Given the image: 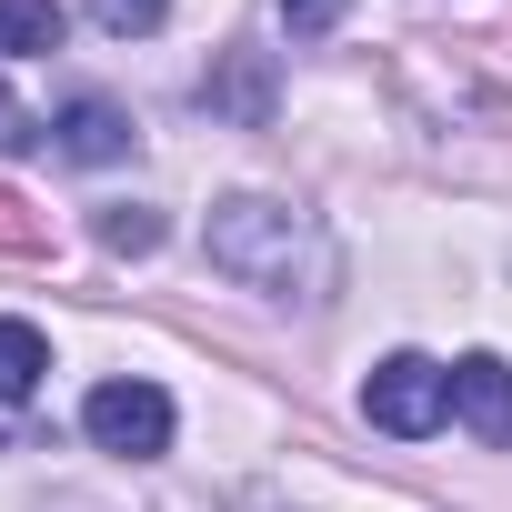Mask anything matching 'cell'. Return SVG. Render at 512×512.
<instances>
[{"instance_id":"obj_6","label":"cell","mask_w":512,"mask_h":512,"mask_svg":"<svg viewBox=\"0 0 512 512\" xmlns=\"http://www.w3.org/2000/svg\"><path fill=\"white\" fill-rule=\"evenodd\" d=\"M201 101L262 131V121H272V61H262V51H231V71H221V81H201Z\"/></svg>"},{"instance_id":"obj_7","label":"cell","mask_w":512,"mask_h":512,"mask_svg":"<svg viewBox=\"0 0 512 512\" xmlns=\"http://www.w3.org/2000/svg\"><path fill=\"white\" fill-rule=\"evenodd\" d=\"M61 0H0V51H31V61H51L61 51Z\"/></svg>"},{"instance_id":"obj_13","label":"cell","mask_w":512,"mask_h":512,"mask_svg":"<svg viewBox=\"0 0 512 512\" xmlns=\"http://www.w3.org/2000/svg\"><path fill=\"white\" fill-rule=\"evenodd\" d=\"M251 512H262V502H251Z\"/></svg>"},{"instance_id":"obj_9","label":"cell","mask_w":512,"mask_h":512,"mask_svg":"<svg viewBox=\"0 0 512 512\" xmlns=\"http://www.w3.org/2000/svg\"><path fill=\"white\" fill-rule=\"evenodd\" d=\"M101 251H121V262H141V251H161V211H141V201L101 211Z\"/></svg>"},{"instance_id":"obj_12","label":"cell","mask_w":512,"mask_h":512,"mask_svg":"<svg viewBox=\"0 0 512 512\" xmlns=\"http://www.w3.org/2000/svg\"><path fill=\"white\" fill-rule=\"evenodd\" d=\"M31 141H41V131H31V111H21L11 91H0V151H31Z\"/></svg>"},{"instance_id":"obj_10","label":"cell","mask_w":512,"mask_h":512,"mask_svg":"<svg viewBox=\"0 0 512 512\" xmlns=\"http://www.w3.org/2000/svg\"><path fill=\"white\" fill-rule=\"evenodd\" d=\"M91 21H101V31H121V41H141V31H161V21H171V0H91Z\"/></svg>"},{"instance_id":"obj_5","label":"cell","mask_w":512,"mask_h":512,"mask_svg":"<svg viewBox=\"0 0 512 512\" xmlns=\"http://www.w3.org/2000/svg\"><path fill=\"white\" fill-rule=\"evenodd\" d=\"M51 141H61L71 161H121V151H131L141 131H131V111H121V101H101V91H81V101H71V111L51 121Z\"/></svg>"},{"instance_id":"obj_4","label":"cell","mask_w":512,"mask_h":512,"mask_svg":"<svg viewBox=\"0 0 512 512\" xmlns=\"http://www.w3.org/2000/svg\"><path fill=\"white\" fill-rule=\"evenodd\" d=\"M452 412L472 422V442H512V362H492V352H472V362H452Z\"/></svg>"},{"instance_id":"obj_2","label":"cell","mask_w":512,"mask_h":512,"mask_svg":"<svg viewBox=\"0 0 512 512\" xmlns=\"http://www.w3.org/2000/svg\"><path fill=\"white\" fill-rule=\"evenodd\" d=\"M442 412H452V362H422V352L372 362V382H362V422L372 432L422 442V432H442Z\"/></svg>"},{"instance_id":"obj_3","label":"cell","mask_w":512,"mask_h":512,"mask_svg":"<svg viewBox=\"0 0 512 512\" xmlns=\"http://www.w3.org/2000/svg\"><path fill=\"white\" fill-rule=\"evenodd\" d=\"M81 432L121 462H151V452H171V392L161 382H101L81 402Z\"/></svg>"},{"instance_id":"obj_1","label":"cell","mask_w":512,"mask_h":512,"mask_svg":"<svg viewBox=\"0 0 512 512\" xmlns=\"http://www.w3.org/2000/svg\"><path fill=\"white\" fill-rule=\"evenodd\" d=\"M211 272H231L241 292H302V302H322L332 292V241H322V221L312 211H292V201H221L211 211Z\"/></svg>"},{"instance_id":"obj_11","label":"cell","mask_w":512,"mask_h":512,"mask_svg":"<svg viewBox=\"0 0 512 512\" xmlns=\"http://www.w3.org/2000/svg\"><path fill=\"white\" fill-rule=\"evenodd\" d=\"M342 11H352V0H282L292 41H322V31H342Z\"/></svg>"},{"instance_id":"obj_8","label":"cell","mask_w":512,"mask_h":512,"mask_svg":"<svg viewBox=\"0 0 512 512\" xmlns=\"http://www.w3.org/2000/svg\"><path fill=\"white\" fill-rule=\"evenodd\" d=\"M41 372H51V342H41L31 322H0V402H31Z\"/></svg>"}]
</instances>
